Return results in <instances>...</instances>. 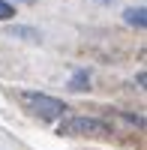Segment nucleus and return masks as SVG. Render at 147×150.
Returning a JSON list of instances; mask_svg holds the SVG:
<instances>
[{
    "instance_id": "obj_1",
    "label": "nucleus",
    "mask_w": 147,
    "mask_h": 150,
    "mask_svg": "<svg viewBox=\"0 0 147 150\" xmlns=\"http://www.w3.org/2000/svg\"><path fill=\"white\" fill-rule=\"evenodd\" d=\"M21 105L39 120H60L69 111L66 102H60V99L48 96V93H39V90H24L21 93Z\"/></svg>"
},
{
    "instance_id": "obj_2",
    "label": "nucleus",
    "mask_w": 147,
    "mask_h": 150,
    "mask_svg": "<svg viewBox=\"0 0 147 150\" xmlns=\"http://www.w3.org/2000/svg\"><path fill=\"white\" fill-rule=\"evenodd\" d=\"M57 135H63V138H108L111 126L96 117H69L57 126Z\"/></svg>"
},
{
    "instance_id": "obj_3",
    "label": "nucleus",
    "mask_w": 147,
    "mask_h": 150,
    "mask_svg": "<svg viewBox=\"0 0 147 150\" xmlns=\"http://www.w3.org/2000/svg\"><path fill=\"white\" fill-rule=\"evenodd\" d=\"M123 21L129 24V27L144 30V27H147V9H144V6H129V9L123 12Z\"/></svg>"
},
{
    "instance_id": "obj_4",
    "label": "nucleus",
    "mask_w": 147,
    "mask_h": 150,
    "mask_svg": "<svg viewBox=\"0 0 147 150\" xmlns=\"http://www.w3.org/2000/svg\"><path fill=\"white\" fill-rule=\"evenodd\" d=\"M69 90H75V93H84V90H90V72H87V69H78V72H72V78H69Z\"/></svg>"
},
{
    "instance_id": "obj_5",
    "label": "nucleus",
    "mask_w": 147,
    "mask_h": 150,
    "mask_svg": "<svg viewBox=\"0 0 147 150\" xmlns=\"http://www.w3.org/2000/svg\"><path fill=\"white\" fill-rule=\"evenodd\" d=\"M9 36H12V39H27V42H39V33H36L33 27H21V24L9 27Z\"/></svg>"
},
{
    "instance_id": "obj_6",
    "label": "nucleus",
    "mask_w": 147,
    "mask_h": 150,
    "mask_svg": "<svg viewBox=\"0 0 147 150\" xmlns=\"http://www.w3.org/2000/svg\"><path fill=\"white\" fill-rule=\"evenodd\" d=\"M12 15H15V6L6 3V0H0V21H9Z\"/></svg>"
},
{
    "instance_id": "obj_7",
    "label": "nucleus",
    "mask_w": 147,
    "mask_h": 150,
    "mask_svg": "<svg viewBox=\"0 0 147 150\" xmlns=\"http://www.w3.org/2000/svg\"><path fill=\"white\" fill-rule=\"evenodd\" d=\"M6 3H12V0H6ZM15 3H33V0H15Z\"/></svg>"
}]
</instances>
